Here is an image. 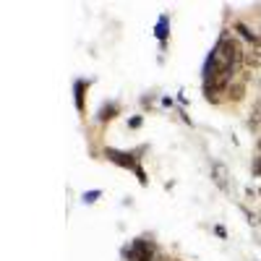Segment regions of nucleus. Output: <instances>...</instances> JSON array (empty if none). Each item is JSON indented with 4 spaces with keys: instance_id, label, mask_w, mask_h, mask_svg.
<instances>
[{
    "instance_id": "f03ea898",
    "label": "nucleus",
    "mask_w": 261,
    "mask_h": 261,
    "mask_svg": "<svg viewBox=\"0 0 261 261\" xmlns=\"http://www.w3.org/2000/svg\"><path fill=\"white\" fill-rule=\"evenodd\" d=\"M157 256V248L151 241H144V238H136L134 243H130V251H128V258L130 261H154Z\"/></svg>"
},
{
    "instance_id": "f257e3e1",
    "label": "nucleus",
    "mask_w": 261,
    "mask_h": 261,
    "mask_svg": "<svg viewBox=\"0 0 261 261\" xmlns=\"http://www.w3.org/2000/svg\"><path fill=\"white\" fill-rule=\"evenodd\" d=\"M105 157L110 160V162H115V165H120V167H125V170L139 172L141 183H146V175H144V170H141V165H139V160H136L134 154H128V151H120V149H105Z\"/></svg>"
},
{
    "instance_id": "1a4fd4ad",
    "label": "nucleus",
    "mask_w": 261,
    "mask_h": 261,
    "mask_svg": "<svg viewBox=\"0 0 261 261\" xmlns=\"http://www.w3.org/2000/svg\"><path fill=\"white\" fill-rule=\"evenodd\" d=\"M261 120V97L256 99V105H253V110H251V125H256Z\"/></svg>"
},
{
    "instance_id": "20e7f679",
    "label": "nucleus",
    "mask_w": 261,
    "mask_h": 261,
    "mask_svg": "<svg viewBox=\"0 0 261 261\" xmlns=\"http://www.w3.org/2000/svg\"><path fill=\"white\" fill-rule=\"evenodd\" d=\"M115 113H118V105L107 102V105L102 107V110H99V115H97V118H99V123H107V120H110V118H113Z\"/></svg>"
},
{
    "instance_id": "7ed1b4c3",
    "label": "nucleus",
    "mask_w": 261,
    "mask_h": 261,
    "mask_svg": "<svg viewBox=\"0 0 261 261\" xmlns=\"http://www.w3.org/2000/svg\"><path fill=\"white\" fill-rule=\"evenodd\" d=\"M212 178H214V183L220 186L222 191H227V186H230V175H227V167H225V165L214 162V165H212Z\"/></svg>"
},
{
    "instance_id": "0eeeda50",
    "label": "nucleus",
    "mask_w": 261,
    "mask_h": 261,
    "mask_svg": "<svg viewBox=\"0 0 261 261\" xmlns=\"http://www.w3.org/2000/svg\"><path fill=\"white\" fill-rule=\"evenodd\" d=\"M243 92H246V86H243V84H232V86H230V99H232V102L243 99Z\"/></svg>"
},
{
    "instance_id": "f8f14e48",
    "label": "nucleus",
    "mask_w": 261,
    "mask_h": 261,
    "mask_svg": "<svg viewBox=\"0 0 261 261\" xmlns=\"http://www.w3.org/2000/svg\"><path fill=\"white\" fill-rule=\"evenodd\" d=\"M97 196H99V191H94V193H86V196H84V199H86V201H94V199H97Z\"/></svg>"
},
{
    "instance_id": "6e6552de",
    "label": "nucleus",
    "mask_w": 261,
    "mask_h": 261,
    "mask_svg": "<svg viewBox=\"0 0 261 261\" xmlns=\"http://www.w3.org/2000/svg\"><path fill=\"white\" fill-rule=\"evenodd\" d=\"M84 89H86V81H76V105H79V110H84Z\"/></svg>"
},
{
    "instance_id": "423d86ee",
    "label": "nucleus",
    "mask_w": 261,
    "mask_h": 261,
    "mask_svg": "<svg viewBox=\"0 0 261 261\" xmlns=\"http://www.w3.org/2000/svg\"><path fill=\"white\" fill-rule=\"evenodd\" d=\"M235 29H238V32H241V34H243V37H246V39L251 42V45H253V47H258V37H256V34H251V29H248L246 24H238Z\"/></svg>"
},
{
    "instance_id": "9d476101",
    "label": "nucleus",
    "mask_w": 261,
    "mask_h": 261,
    "mask_svg": "<svg viewBox=\"0 0 261 261\" xmlns=\"http://www.w3.org/2000/svg\"><path fill=\"white\" fill-rule=\"evenodd\" d=\"M157 37L165 39L167 37V16H160V27H157Z\"/></svg>"
},
{
    "instance_id": "39448f33",
    "label": "nucleus",
    "mask_w": 261,
    "mask_h": 261,
    "mask_svg": "<svg viewBox=\"0 0 261 261\" xmlns=\"http://www.w3.org/2000/svg\"><path fill=\"white\" fill-rule=\"evenodd\" d=\"M243 63H248V65H261V50H258V47L248 50L246 58H243Z\"/></svg>"
},
{
    "instance_id": "9b49d317",
    "label": "nucleus",
    "mask_w": 261,
    "mask_h": 261,
    "mask_svg": "<svg viewBox=\"0 0 261 261\" xmlns=\"http://www.w3.org/2000/svg\"><path fill=\"white\" fill-rule=\"evenodd\" d=\"M251 170H253V175H256V178H261V157H256V160H253Z\"/></svg>"
},
{
    "instance_id": "ddd939ff",
    "label": "nucleus",
    "mask_w": 261,
    "mask_h": 261,
    "mask_svg": "<svg viewBox=\"0 0 261 261\" xmlns=\"http://www.w3.org/2000/svg\"><path fill=\"white\" fill-rule=\"evenodd\" d=\"M258 151H261V139H258Z\"/></svg>"
}]
</instances>
